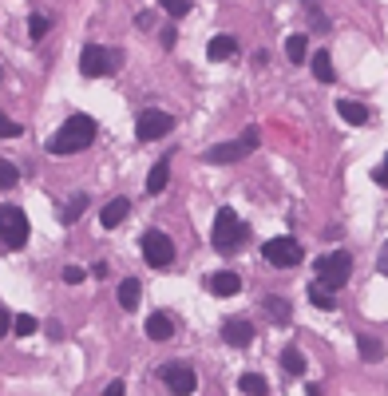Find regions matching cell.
Returning <instances> with one entry per match:
<instances>
[{
  "instance_id": "1",
  "label": "cell",
  "mask_w": 388,
  "mask_h": 396,
  "mask_svg": "<svg viewBox=\"0 0 388 396\" xmlns=\"http://www.w3.org/2000/svg\"><path fill=\"white\" fill-rule=\"evenodd\" d=\"M96 135H99V127H96L91 115H72V119H64V127L48 139V151L52 155H80V151H87L96 143Z\"/></svg>"
},
{
  "instance_id": "38",
  "label": "cell",
  "mask_w": 388,
  "mask_h": 396,
  "mask_svg": "<svg viewBox=\"0 0 388 396\" xmlns=\"http://www.w3.org/2000/svg\"><path fill=\"white\" fill-rule=\"evenodd\" d=\"M158 40H163V48H174V40H179V36H174V28H167Z\"/></svg>"
},
{
  "instance_id": "33",
  "label": "cell",
  "mask_w": 388,
  "mask_h": 396,
  "mask_svg": "<svg viewBox=\"0 0 388 396\" xmlns=\"http://www.w3.org/2000/svg\"><path fill=\"white\" fill-rule=\"evenodd\" d=\"M64 282L68 285H75V282H84V270H80V266H64V273H60Z\"/></svg>"
},
{
  "instance_id": "19",
  "label": "cell",
  "mask_w": 388,
  "mask_h": 396,
  "mask_svg": "<svg viewBox=\"0 0 388 396\" xmlns=\"http://www.w3.org/2000/svg\"><path fill=\"white\" fill-rule=\"evenodd\" d=\"M139 301H143V285L135 282V277H123L119 282V305L123 310H135Z\"/></svg>"
},
{
  "instance_id": "25",
  "label": "cell",
  "mask_w": 388,
  "mask_h": 396,
  "mask_svg": "<svg viewBox=\"0 0 388 396\" xmlns=\"http://www.w3.org/2000/svg\"><path fill=\"white\" fill-rule=\"evenodd\" d=\"M309 301H313L317 310H337V297H333V289H325L321 282L309 285Z\"/></svg>"
},
{
  "instance_id": "29",
  "label": "cell",
  "mask_w": 388,
  "mask_h": 396,
  "mask_svg": "<svg viewBox=\"0 0 388 396\" xmlns=\"http://www.w3.org/2000/svg\"><path fill=\"white\" fill-rule=\"evenodd\" d=\"M163 8H167V16H174V20H182V16L191 13L194 4L191 0H163Z\"/></svg>"
},
{
  "instance_id": "18",
  "label": "cell",
  "mask_w": 388,
  "mask_h": 396,
  "mask_svg": "<svg viewBox=\"0 0 388 396\" xmlns=\"http://www.w3.org/2000/svg\"><path fill=\"white\" fill-rule=\"evenodd\" d=\"M357 349H361V357L368 360V365H376V360L385 357V341L373 333H357Z\"/></svg>"
},
{
  "instance_id": "32",
  "label": "cell",
  "mask_w": 388,
  "mask_h": 396,
  "mask_svg": "<svg viewBox=\"0 0 388 396\" xmlns=\"http://www.w3.org/2000/svg\"><path fill=\"white\" fill-rule=\"evenodd\" d=\"M305 13H309V24H313L317 32H329V16L317 13V4H305Z\"/></svg>"
},
{
  "instance_id": "26",
  "label": "cell",
  "mask_w": 388,
  "mask_h": 396,
  "mask_svg": "<svg viewBox=\"0 0 388 396\" xmlns=\"http://www.w3.org/2000/svg\"><path fill=\"white\" fill-rule=\"evenodd\" d=\"M84 211H87V195H72V202L60 211V218H64V222H75Z\"/></svg>"
},
{
  "instance_id": "7",
  "label": "cell",
  "mask_w": 388,
  "mask_h": 396,
  "mask_svg": "<svg viewBox=\"0 0 388 396\" xmlns=\"http://www.w3.org/2000/svg\"><path fill=\"white\" fill-rule=\"evenodd\" d=\"M262 258L269 266H278V270H293V266H301L305 250L293 242V238H269L266 246H262Z\"/></svg>"
},
{
  "instance_id": "12",
  "label": "cell",
  "mask_w": 388,
  "mask_h": 396,
  "mask_svg": "<svg viewBox=\"0 0 388 396\" xmlns=\"http://www.w3.org/2000/svg\"><path fill=\"white\" fill-rule=\"evenodd\" d=\"M262 313H266L274 325H290L293 321V305L281 294H266V297H262Z\"/></svg>"
},
{
  "instance_id": "28",
  "label": "cell",
  "mask_w": 388,
  "mask_h": 396,
  "mask_svg": "<svg viewBox=\"0 0 388 396\" xmlns=\"http://www.w3.org/2000/svg\"><path fill=\"white\" fill-rule=\"evenodd\" d=\"M48 28H52V20L44 13H32V16H28V32H32V40H40Z\"/></svg>"
},
{
  "instance_id": "22",
  "label": "cell",
  "mask_w": 388,
  "mask_h": 396,
  "mask_svg": "<svg viewBox=\"0 0 388 396\" xmlns=\"http://www.w3.org/2000/svg\"><path fill=\"white\" fill-rule=\"evenodd\" d=\"M167 178H170V162L158 159L155 167H151V174H147V190H151V195H158V190L167 186Z\"/></svg>"
},
{
  "instance_id": "2",
  "label": "cell",
  "mask_w": 388,
  "mask_h": 396,
  "mask_svg": "<svg viewBox=\"0 0 388 396\" xmlns=\"http://www.w3.org/2000/svg\"><path fill=\"white\" fill-rule=\"evenodd\" d=\"M246 242V222L238 218V214L230 211V206H222L218 214H214V230H210V246L218 250L222 258H230L234 250H242Z\"/></svg>"
},
{
  "instance_id": "10",
  "label": "cell",
  "mask_w": 388,
  "mask_h": 396,
  "mask_svg": "<svg viewBox=\"0 0 388 396\" xmlns=\"http://www.w3.org/2000/svg\"><path fill=\"white\" fill-rule=\"evenodd\" d=\"M174 127V119H170L167 112H158V107H147L143 115H139V123H135V135L143 139V143H155V139H163Z\"/></svg>"
},
{
  "instance_id": "20",
  "label": "cell",
  "mask_w": 388,
  "mask_h": 396,
  "mask_svg": "<svg viewBox=\"0 0 388 396\" xmlns=\"http://www.w3.org/2000/svg\"><path fill=\"white\" fill-rule=\"evenodd\" d=\"M281 369L290 372V376H301L305 372V353L297 345H285L281 349Z\"/></svg>"
},
{
  "instance_id": "17",
  "label": "cell",
  "mask_w": 388,
  "mask_h": 396,
  "mask_svg": "<svg viewBox=\"0 0 388 396\" xmlns=\"http://www.w3.org/2000/svg\"><path fill=\"white\" fill-rule=\"evenodd\" d=\"M337 115L345 119V123L361 127L364 119H368V107H364V103H357V99H337Z\"/></svg>"
},
{
  "instance_id": "31",
  "label": "cell",
  "mask_w": 388,
  "mask_h": 396,
  "mask_svg": "<svg viewBox=\"0 0 388 396\" xmlns=\"http://www.w3.org/2000/svg\"><path fill=\"white\" fill-rule=\"evenodd\" d=\"M16 178H20V171L8 159H0V186H16Z\"/></svg>"
},
{
  "instance_id": "30",
  "label": "cell",
  "mask_w": 388,
  "mask_h": 396,
  "mask_svg": "<svg viewBox=\"0 0 388 396\" xmlns=\"http://www.w3.org/2000/svg\"><path fill=\"white\" fill-rule=\"evenodd\" d=\"M16 135H24V127H20L16 119H8V115L0 112V139H16Z\"/></svg>"
},
{
  "instance_id": "21",
  "label": "cell",
  "mask_w": 388,
  "mask_h": 396,
  "mask_svg": "<svg viewBox=\"0 0 388 396\" xmlns=\"http://www.w3.org/2000/svg\"><path fill=\"white\" fill-rule=\"evenodd\" d=\"M238 388H242L246 396H269V381L262 376V372H242Z\"/></svg>"
},
{
  "instance_id": "8",
  "label": "cell",
  "mask_w": 388,
  "mask_h": 396,
  "mask_svg": "<svg viewBox=\"0 0 388 396\" xmlns=\"http://www.w3.org/2000/svg\"><path fill=\"white\" fill-rule=\"evenodd\" d=\"M158 381L167 384L174 396H191L194 388H198V376H194V369L186 365V360H170V365H163V369H158Z\"/></svg>"
},
{
  "instance_id": "13",
  "label": "cell",
  "mask_w": 388,
  "mask_h": 396,
  "mask_svg": "<svg viewBox=\"0 0 388 396\" xmlns=\"http://www.w3.org/2000/svg\"><path fill=\"white\" fill-rule=\"evenodd\" d=\"M127 214H131V198H111L107 206L99 211V226H103V230H115Z\"/></svg>"
},
{
  "instance_id": "6",
  "label": "cell",
  "mask_w": 388,
  "mask_h": 396,
  "mask_svg": "<svg viewBox=\"0 0 388 396\" xmlns=\"http://www.w3.org/2000/svg\"><path fill=\"white\" fill-rule=\"evenodd\" d=\"M349 273H352V258L345 250H333V254H325V258L317 261V282L325 285V289H341V285L349 282Z\"/></svg>"
},
{
  "instance_id": "14",
  "label": "cell",
  "mask_w": 388,
  "mask_h": 396,
  "mask_svg": "<svg viewBox=\"0 0 388 396\" xmlns=\"http://www.w3.org/2000/svg\"><path fill=\"white\" fill-rule=\"evenodd\" d=\"M207 285H210V294L234 297L238 289H242V277H238L234 270H218V273H210V277H207Z\"/></svg>"
},
{
  "instance_id": "11",
  "label": "cell",
  "mask_w": 388,
  "mask_h": 396,
  "mask_svg": "<svg viewBox=\"0 0 388 396\" xmlns=\"http://www.w3.org/2000/svg\"><path fill=\"white\" fill-rule=\"evenodd\" d=\"M222 341L234 345V349H246L250 341H254V325L246 321V317H234V321L222 325Z\"/></svg>"
},
{
  "instance_id": "34",
  "label": "cell",
  "mask_w": 388,
  "mask_h": 396,
  "mask_svg": "<svg viewBox=\"0 0 388 396\" xmlns=\"http://www.w3.org/2000/svg\"><path fill=\"white\" fill-rule=\"evenodd\" d=\"M373 183H376V186H388V155L380 159V167L373 171Z\"/></svg>"
},
{
  "instance_id": "9",
  "label": "cell",
  "mask_w": 388,
  "mask_h": 396,
  "mask_svg": "<svg viewBox=\"0 0 388 396\" xmlns=\"http://www.w3.org/2000/svg\"><path fill=\"white\" fill-rule=\"evenodd\" d=\"M143 258H147V266L167 270L170 261H174V242H170L163 230H147L143 234Z\"/></svg>"
},
{
  "instance_id": "16",
  "label": "cell",
  "mask_w": 388,
  "mask_h": 396,
  "mask_svg": "<svg viewBox=\"0 0 388 396\" xmlns=\"http://www.w3.org/2000/svg\"><path fill=\"white\" fill-rule=\"evenodd\" d=\"M234 52H238V40H234V36H226V32H222V36H214V40H210V44H207V56H210V60H214V63L230 60Z\"/></svg>"
},
{
  "instance_id": "3",
  "label": "cell",
  "mask_w": 388,
  "mask_h": 396,
  "mask_svg": "<svg viewBox=\"0 0 388 396\" xmlns=\"http://www.w3.org/2000/svg\"><path fill=\"white\" fill-rule=\"evenodd\" d=\"M258 143H262V135H258V127H246L238 139H230V143H218V147L207 151V162L210 167H222V162H238V159H250L258 151Z\"/></svg>"
},
{
  "instance_id": "36",
  "label": "cell",
  "mask_w": 388,
  "mask_h": 396,
  "mask_svg": "<svg viewBox=\"0 0 388 396\" xmlns=\"http://www.w3.org/2000/svg\"><path fill=\"white\" fill-rule=\"evenodd\" d=\"M13 329V317H8V310H0V337Z\"/></svg>"
},
{
  "instance_id": "24",
  "label": "cell",
  "mask_w": 388,
  "mask_h": 396,
  "mask_svg": "<svg viewBox=\"0 0 388 396\" xmlns=\"http://www.w3.org/2000/svg\"><path fill=\"white\" fill-rule=\"evenodd\" d=\"M309 63H313V75L321 79V84H333V79H337V72H333V60H329V52H317Z\"/></svg>"
},
{
  "instance_id": "4",
  "label": "cell",
  "mask_w": 388,
  "mask_h": 396,
  "mask_svg": "<svg viewBox=\"0 0 388 396\" xmlns=\"http://www.w3.org/2000/svg\"><path fill=\"white\" fill-rule=\"evenodd\" d=\"M28 214L20 206H0V246L4 250H20L28 242Z\"/></svg>"
},
{
  "instance_id": "15",
  "label": "cell",
  "mask_w": 388,
  "mask_h": 396,
  "mask_svg": "<svg viewBox=\"0 0 388 396\" xmlns=\"http://www.w3.org/2000/svg\"><path fill=\"white\" fill-rule=\"evenodd\" d=\"M147 337L151 341H170L174 337V317L170 313H151L147 317Z\"/></svg>"
},
{
  "instance_id": "5",
  "label": "cell",
  "mask_w": 388,
  "mask_h": 396,
  "mask_svg": "<svg viewBox=\"0 0 388 396\" xmlns=\"http://www.w3.org/2000/svg\"><path fill=\"white\" fill-rule=\"evenodd\" d=\"M115 68H119V52L103 48V44H84V52H80V72H84L87 79L111 75Z\"/></svg>"
},
{
  "instance_id": "35",
  "label": "cell",
  "mask_w": 388,
  "mask_h": 396,
  "mask_svg": "<svg viewBox=\"0 0 388 396\" xmlns=\"http://www.w3.org/2000/svg\"><path fill=\"white\" fill-rule=\"evenodd\" d=\"M123 393H127V384L123 381H111L107 388H103V396H123Z\"/></svg>"
},
{
  "instance_id": "27",
  "label": "cell",
  "mask_w": 388,
  "mask_h": 396,
  "mask_svg": "<svg viewBox=\"0 0 388 396\" xmlns=\"http://www.w3.org/2000/svg\"><path fill=\"white\" fill-rule=\"evenodd\" d=\"M40 329V321L32 317V313H20V317H13V333L16 337H32Z\"/></svg>"
},
{
  "instance_id": "37",
  "label": "cell",
  "mask_w": 388,
  "mask_h": 396,
  "mask_svg": "<svg viewBox=\"0 0 388 396\" xmlns=\"http://www.w3.org/2000/svg\"><path fill=\"white\" fill-rule=\"evenodd\" d=\"M376 270L388 277V242H385V250H380V261H376Z\"/></svg>"
},
{
  "instance_id": "23",
  "label": "cell",
  "mask_w": 388,
  "mask_h": 396,
  "mask_svg": "<svg viewBox=\"0 0 388 396\" xmlns=\"http://www.w3.org/2000/svg\"><path fill=\"white\" fill-rule=\"evenodd\" d=\"M285 56H290L293 63L309 60V36H301V32H293V36L285 40Z\"/></svg>"
}]
</instances>
